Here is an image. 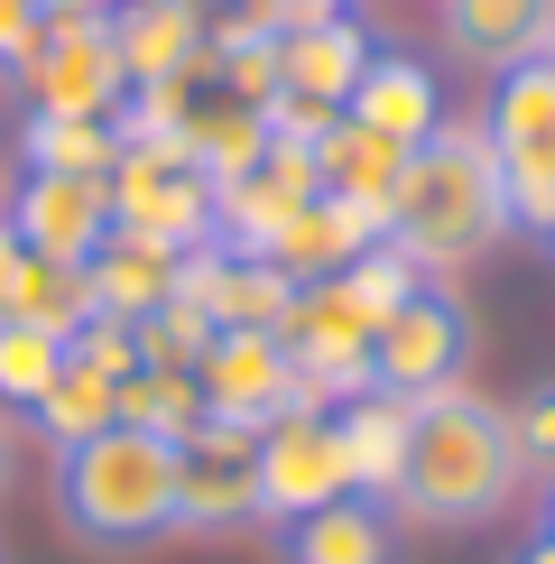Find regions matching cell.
Instances as JSON below:
<instances>
[{"instance_id":"6da1fadb","label":"cell","mask_w":555,"mask_h":564,"mask_svg":"<svg viewBox=\"0 0 555 564\" xmlns=\"http://www.w3.org/2000/svg\"><path fill=\"white\" fill-rule=\"evenodd\" d=\"M519 481H527V454L500 398L463 380L435 398H407V463L389 481L399 528H481L519 500Z\"/></svg>"},{"instance_id":"7a4b0ae2","label":"cell","mask_w":555,"mask_h":564,"mask_svg":"<svg viewBox=\"0 0 555 564\" xmlns=\"http://www.w3.org/2000/svg\"><path fill=\"white\" fill-rule=\"evenodd\" d=\"M509 231L519 223H509V185H500V158H491V139H481V121H435L407 149L399 185H389L380 241L399 250L416 278L426 269L454 278V269L491 260Z\"/></svg>"},{"instance_id":"3957f363","label":"cell","mask_w":555,"mask_h":564,"mask_svg":"<svg viewBox=\"0 0 555 564\" xmlns=\"http://www.w3.org/2000/svg\"><path fill=\"white\" fill-rule=\"evenodd\" d=\"M56 509L92 555H149L176 536V435L102 426L56 454Z\"/></svg>"},{"instance_id":"277c9868","label":"cell","mask_w":555,"mask_h":564,"mask_svg":"<svg viewBox=\"0 0 555 564\" xmlns=\"http://www.w3.org/2000/svg\"><path fill=\"white\" fill-rule=\"evenodd\" d=\"M102 185H111V223L139 241H167V250L214 241V167L185 139H121Z\"/></svg>"},{"instance_id":"5b68a950","label":"cell","mask_w":555,"mask_h":564,"mask_svg":"<svg viewBox=\"0 0 555 564\" xmlns=\"http://www.w3.org/2000/svg\"><path fill=\"white\" fill-rule=\"evenodd\" d=\"M472 305H463L454 288H435V278H416L407 305H389L380 334H370V389L389 398H435L454 389L463 370H472Z\"/></svg>"},{"instance_id":"8992f818","label":"cell","mask_w":555,"mask_h":564,"mask_svg":"<svg viewBox=\"0 0 555 564\" xmlns=\"http://www.w3.org/2000/svg\"><path fill=\"white\" fill-rule=\"evenodd\" d=\"M19 93L29 111H56V121H121L130 75L111 56V19H46V37L19 56Z\"/></svg>"},{"instance_id":"52a82bcc","label":"cell","mask_w":555,"mask_h":564,"mask_svg":"<svg viewBox=\"0 0 555 564\" xmlns=\"http://www.w3.org/2000/svg\"><path fill=\"white\" fill-rule=\"evenodd\" d=\"M342 490H352V454H342L334 408H287L260 426V519L269 528L306 519V509L342 500Z\"/></svg>"},{"instance_id":"ba28073f","label":"cell","mask_w":555,"mask_h":564,"mask_svg":"<svg viewBox=\"0 0 555 564\" xmlns=\"http://www.w3.org/2000/svg\"><path fill=\"white\" fill-rule=\"evenodd\" d=\"M241 519H260V435L204 416L176 435V536H222Z\"/></svg>"},{"instance_id":"9c48e42d","label":"cell","mask_w":555,"mask_h":564,"mask_svg":"<svg viewBox=\"0 0 555 564\" xmlns=\"http://www.w3.org/2000/svg\"><path fill=\"white\" fill-rule=\"evenodd\" d=\"M195 398H204L214 426H250V435L287 408H315L278 334H214V351L195 361Z\"/></svg>"},{"instance_id":"30bf717a","label":"cell","mask_w":555,"mask_h":564,"mask_svg":"<svg viewBox=\"0 0 555 564\" xmlns=\"http://www.w3.org/2000/svg\"><path fill=\"white\" fill-rule=\"evenodd\" d=\"M111 56L139 84H204L214 75V19L195 0H111Z\"/></svg>"},{"instance_id":"8fae6325","label":"cell","mask_w":555,"mask_h":564,"mask_svg":"<svg viewBox=\"0 0 555 564\" xmlns=\"http://www.w3.org/2000/svg\"><path fill=\"white\" fill-rule=\"evenodd\" d=\"M19 231V250H37V260H92V250L111 241V185L102 176H19L10 214H0Z\"/></svg>"},{"instance_id":"7c38bea8","label":"cell","mask_w":555,"mask_h":564,"mask_svg":"<svg viewBox=\"0 0 555 564\" xmlns=\"http://www.w3.org/2000/svg\"><path fill=\"white\" fill-rule=\"evenodd\" d=\"M435 37H445L454 65L509 75V65L546 56V37H555V0H435Z\"/></svg>"},{"instance_id":"4fadbf2b","label":"cell","mask_w":555,"mask_h":564,"mask_svg":"<svg viewBox=\"0 0 555 564\" xmlns=\"http://www.w3.org/2000/svg\"><path fill=\"white\" fill-rule=\"evenodd\" d=\"M278 564H399V509L370 490H342L278 528Z\"/></svg>"},{"instance_id":"5bb4252c","label":"cell","mask_w":555,"mask_h":564,"mask_svg":"<svg viewBox=\"0 0 555 564\" xmlns=\"http://www.w3.org/2000/svg\"><path fill=\"white\" fill-rule=\"evenodd\" d=\"M380 241V214L370 204H342V195H315L306 214H287L278 223V241L260 250L269 269H287L296 288H315V278H334V269H352L361 250Z\"/></svg>"},{"instance_id":"9a60e30c","label":"cell","mask_w":555,"mask_h":564,"mask_svg":"<svg viewBox=\"0 0 555 564\" xmlns=\"http://www.w3.org/2000/svg\"><path fill=\"white\" fill-rule=\"evenodd\" d=\"M361 65H370V37H361V19L352 10H334V19H306V29H278V93H306V102H352V84H361Z\"/></svg>"},{"instance_id":"2e32d148","label":"cell","mask_w":555,"mask_h":564,"mask_svg":"<svg viewBox=\"0 0 555 564\" xmlns=\"http://www.w3.org/2000/svg\"><path fill=\"white\" fill-rule=\"evenodd\" d=\"M352 111L361 130H380V139H399V149H416L435 121H445V93H435V75L416 56H399V46H370V65H361V84H352Z\"/></svg>"},{"instance_id":"e0dca14e","label":"cell","mask_w":555,"mask_h":564,"mask_svg":"<svg viewBox=\"0 0 555 564\" xmlns=\"http://www.w3.org/2000/svg\"><path fill=\"white\" fill-rule=\"evenodd\" d=\"M176 260H185V250L139 241V231H121V223H111V241L84 260V278H92V315H121V324L157 315V305L176 296Z\"/></svg>"},{"instance_id":"ac0fdd59","label":"cell","mask_w":555,"mask_h":564,"mask_svg":"<svg viewBox=\"0 0 555 564\" xmlns=\"http://www.w3.org/2000/svg\"><path fill=\"white\" fill-rule=\"evenodd\" d=\"M399 167H407V149H399V139H380V130H361L352 111L315 139V185H324V195H342V204H370V214H389Z\"/></svg>"},{"instance_id":"d6986e66","label":"cell","mask_w":555,"mask_h":564,"mask_svg":"<svg viewBox=\"0 0 555 564\" xmlns=\"http://www.w3.org/2000/svg\"><path fill=\"white\" fill-rule=\"evenodd\" d=\"M334 426H342V454H352V490L389 500V481H399V463H407V398L361 389V398L334 408Z\"/></svg>"},{"instance_id":"ffe728a7","label":"cell","mask_w":555,"mask_h":564,"mask_svg":"<svg viewBox=\"0 0 555 564\" xmlns=\"http://www.w3.org/2000/svg\"><path fill=\"white\" fill-rule=\"evenodd\" d=\"M19 158H29V176H111L121 121H56V111H29V121H19Z\"/></svg>"},{"instance_id":"44dd1931","label":"cell","mask_w":555,"mask_h":564,"mask_svg":"<svg viewBox=\"0 0 555 564\" xmlns=\"http://www.w3.org/2000/svg\"><path fill=\"white\" fill-rule=\"evenodd\" d=\"M481 139L491 149H555V65L546 56L491 75V121H481Z\"/></svg>"},{"instance_id":"7402d4cb","label":"cell","mask_w":555,"mask_h":564,"mask_svg":"<svg viewBox=\"0 0 555 564\" xmlns=\"http://www.w3.org/2000/svg\"><path fill=\"white\" fill-rule=\"evenodd\" d=\"M10 324H37V334H56V343H75L84 324H92V278L75 260H19V296H10Z\"/></svg>"},{"instance_id":"603a6c76","label":"cell","mask_w":555,"mask_h":564,"mask_svg":"<svg viewBox=\"0 0 555 564\" xmlns=\"http://www.w3.org/2000/svg\"><path fill=\"white\" fill-rule=\"evenodd\" d=\"M29 426L56 444V454H65V444H84V435H102V426H121V380H102V370H75V361H65V380L29 408Z\"/></svg>"},{"instance_id":"cb8c5ba5","label":"cell","mask_w":555,"mask_h":564,"mask_svg":"<svg viewBox=\"0 0 555 564\" xmlns=\"http://www.w3.org/2000/svg\"><path fill=\"white\" fill-rule=\"evenodd\" d=\"M121 426H149V435H195V426H204L195 370H149V361H139L130 380H121Z\"/></svg>"},{"instance_id":"d4e9b609","label":"cell","mask_w":555,"mask_h":564,"mask_svg":"<svg viewBox=\"0 0 555 564\" xmlns=\"http://www.w3.org/2000/svg\"><path fill=\"white\" fill-rule=\"evenodd\" d=\"M56 380H65V343L37 334V324H0V408L29 416Z\"/></svg>"},{"instance_id":"484cf974","label":"cell","mask_w":555,"mask_h":564,"mask_svg":"<svg viewBox=\"0 0 555 564\" xmlns=\"http://www.w3.org/2000/svg\"><path fill=\"white\" fill-rule=\"evenodd\" d=\"M130 334H139V361H149V370H195L204 351H214V315H195V305L167 296L157 315H139Z\"/></svg>"},{"instance_id":"4316f807","label":"cell","mask_w":555,"mask_h":564,"mask_svg":"<svg viewBox=\"0 0 555 564\" xmlns=\"http://www.w3.org/2000/svg\"><path fill=\"white\" fill-rule=\"evenodd\" d=\"M65 361H75V370H102V380H130V370H139V334H130L121 315H92L84 334L65 343Z\"/></svg>"},{"instance_id":"83f0119b","label":"cell","mask_w":555,"mask_h":564,"mask_svg":"<svg viewBox=\"0 0 555 564\" xmlns=\"http://www.w3.org/2000/svg\"><path fill=\"white\" fill-rule=\"evenodd\" d=\"M509 426H519V454H527V473H546L555 481V380H537L509 408Z\"/></svg>"},{"instance_id":"f1b7e54d","label":"cell","mask_w":555,"mask_h":564,"mask_svg":"<svg viewBox=\"0 0 555 564\" xmlns=\"http://www.w3.org/2000/svg\"><path fill=\"white\" fill-rule=\"evenodd\" d=\"M334 10H352V0H231V19H250V29H306V19H334Z\"/></svg>"},{"instance_id":"f546056e","label":"cell","mask_w":555,"mask_h":564,"mask_svg":"<svg viewBox=\"0 0 555 564\" xmlns=\"http://www.w3.org/2000/svg\"><path fill=\"white\" fill-rule=\"evenodd\" d=\"M37 37H46V0H0V75H19Z\"/></svg>"},{"instance_id":"4dcf8cb0","label":"cell","mask_w":555,"mask_h":564,"mask_svg":"<svg viewBox=\"0 0 555 564\" xmlns=\"http://www.w3.org/2000/svg\"><path fill=\"white\" fill-rule=\"evenodd\" d=\"M19 260H29V250H19V231L0 223V324H10V296H19Z\"/></svg>"},{"instance_id":"1f68e13d","label":"cell","mask_w":555,"mask_h":564,"mask_svg":"<svg viewBox=\"0 0 555 564\" xmlns=\"http://www.w3.org/2000/svg\"><path fill=\"white\" fill-rule=\"evenodd\" d=\"M10 481H19V426L0 416V500H10Z\"/></svg>"},{"instance_id":"d6a6232c","label":"cell","mask_w":555,"mask_h":564,"mask_svg":"<svg viewBox=\"0 0 555 564\" xmlns=\"http://www.w3.org/2000/svg\"><path fill=\"white\" fill-rule=\"evenodd\" d=\"M46 19H111V0H46Z\"/></svg>"},{"instance_id":"836d02e7","label":"cell","mask_w":555,"mask_h":564,"mask_svg":"<svg viewBox=\"0 0 555 564\" xmlns=\"http://www.w3.org/2000/svg\"><path fill=\"white\" fill-rule=\"evenodd\" d=\"M509 564H555V528H537V536H527V546L509 555Z\"/></svg>"},{"instance_id":"e575fe53","label":"cell","mask_w":555,"mask_h":564,"mask_svg":"<svg viewBox=\"0 0 555 564\" xmlns=\"http://www.w3.org/2000/svg\"><path fill=\"white\" fill-rule=\"evenodd\" d=\"M195 10H204V19H214V10H231V0H195Z\"/></svg>"},{"instance_id":"d590c367","label":"cell","mask_w":555,"mask_h":564,"mask_svg":"<svg viewBox=\"0 0 555 564\" xmlns=\"http://www.w3.org/2000/svg\"><path fill=\"white\" fill-rule=\"evenodd\" d=\"M546 528H555V481H546Z\"/></svg>"},{"instance_id":"8d00e7d4","label":"cell","mask_w":555,"mask_h":564,"mask_svg":"<svg viewBox=\"0 0 555 564\" xmlns=\"http://www.w3.org/2000/svg\"><path fill=\"white\" fill-rule=\"evenodd\" d=\"M546 65H555V37H546Z\"/></svg>"}]
</instances>
